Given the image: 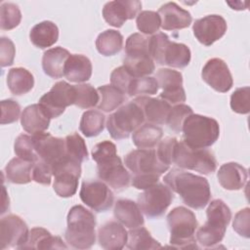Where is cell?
<instances>
[{
    "instance_id": "obj_1",
    "label": "cell",
    "mask_w": 250,
    "mask_h": 250,
    "mask_svg": "<svg viewBox=\"0 0 250 250\" xmlns=\"http://www.w3.org/2000/svg\"><path fill=\"white\" fill-rule=\"evenodd\" d=\"M163 180L170 189L178 193L184 203L192 209H202L210 201V185L204 177L174 168Z\"/></svg>"
},
{
    "instance_id": "obj_2",
    "label": "cell",
    "mask_w": 250,
    "mask_h": 250,
    "mask_svg": "<svg viewBox=\"0 0 250 250\" xmlns=\"http://www.w3.org/2000/svg\"><path fill=\"white\" fill-rule=\"evenodd\" d=\"M92 158L97 163V174L115 191H122L130 186L131 176L117 155L116 146L110 141L97 144L92 149Z\"/></svg>"
},
{
    "instance_id": "obj_3",
    "label": "cell",
    "mask_w": 250,
    "mask_h": 250,
    "mask_svg": "<svg viewBox=\"0 0 250 250\" xmlns=\"http://www.w3.org/2000/svg\"><path fill=\"white\" fill-rule=\"evenodd\" d=\"M66 242L76 249H89L96 242V218L82 205H74L67 214Z\"/></svg>"
},
{
    "instance_id": "obj_4",
    "label": "cell",
    "mask_w": 250,
    "mask_h": 250,
    "mask_svg": "<svg viewBox=\"0 0 250 250\" xmlns=\"http://www.w3.org/2000/svg\"><path fill=\"white\" fill-rule=\"evenodd\" d=\"M206 216V223L197 229L195 234L198 243L209 248L223 240L227 227L231 220V211L223 200L214 199L207 207Z\"/></svg>"
},
{
    "instance_id": "obj_5",
    "label": "cell",
    "mask_w": 250,
    "mask_h": 250,
    "mask_svg": "<svg viewBox=\"0 0 250 250\" xmlns=\"http://www.w3.org/2000/svg\"><path fill=\"white\" fill-rule=\"evenodd\" d=\"M170 230V244L176 248H198L195 241V230L198 227L196 217L189 209L179 206L167 215Z\"/></svg>"
},
{
    "instance_id": "obj_6",
    "label": "cell",
    "mask_w": 250,
    "mask_h": 250,
    "mask_svg": "<svg viewBox=\"0 0 250 250\" xmlns=\"http://www.w3.org/2000/svg\"><path fill=\"white\" fill-rule=\"evenodd\" d=\"M150 55L158 64L176 68L186 67L191 59L189 48L177 42H171L164 32H157L149 38Z\"/></svg>"
},
{
    "instance_id": "obj_7",
    "label": "cell",
    "mask_w": 250,
    "mask_h": 250,
    "mask_svg": "<svg viewBox=\"0 0 250 250\" xmlns=\"http://www.w3.org/2000/svg\"><path fill=\"white\" fill-rule=\"evenodd\" d=\"M184 142L194 148H206L216 143L220 136V126L214 118L190 114L183 124Z\"/></svg>"
},
{
    "instance_id": "obj_8",
    "label": "cell",
    "mask_w": 250,
    "mask_h": 250,
    "mask_svg": "<svg viewBox=\"0 0 250 250\" xmlns=\"http://www.w3.org/2000/svg\"><path fill=\"white\" fill-rule=\"evenodd\" d=\"M145 122V116L140 105L132 101L118 107L106 121V128L114 140L127 139Z\"/></svg>"
},
{
    "instance_id": "obj_9",
    "label": "cell",
    "mask_w": 250,
    "mask_h": 250,
    "mask_svg": "<svg viewBox=\"0 0 250 250\" xmlns=\"http://www.w3.org/2000/svg\"><path fill=\"white\" fill-rule=\"evenodd\" d=\"M173 163L182 169L196 171L204 175L212 174L217 169V161L211 150L191 147L184 141L178 142L175 146Z\"/></svg>"
},
{
    "instance_id": "obj_10",
    "label": "cell",
    "mask_w": 250,
    "mask_h": 250,
    "mask_svg": "<svg viewBox=\"0 0 250 250\" xmlns=\"http://www.w3.org/2000/svg\"><path fill=\"white\" fill-rule=\"evenodd\" d=\"M174 199V193L168 186L157 183L138 196L141 211L149 219L161 217Z\"/></svg>"
},
{
    "instance_id": "obj_11",
    "label": "cell",
    "mask_w": 250,
    "mask_h": 250,
    "mask_svg": "<svg viewBox=\"0 0 250 250\" xmlns=\"http://www.w3.org/2000/svg\"><path fill=\"white\" fill-rule=\"evenodd\" d=\"M125 166L133 176H158L169 169L162 163L153 148H139L130 151L124 157Z\"/></svg>"
},
{
    "instance_id": "obj_12",
    "label": "cell",
    "mask_w": 250,
    "mask_h": 250,
    "mask_svg": "<svg viewBox=\"0 0 250 250\" xmlns=\"http://www.w3.org/2000/svg\"><path fill=\"white\" fill-rule=\"evenodd\" d=\"M55 177L53 188L61 197H71L78 188V180L81 176V163L64 157L61 162L52 167Z\"/></svg>"
},
{
    "instance_id": "obj_13",
    "label": "cell",
    "mask_w": 250,
    "mask_h": 250,
    "mask_svg": "<svg viewBox=\"0 0 250 250\" xmlns=\"http://www.w3.org/2000/svg\"><path fill=\"white\" fill-rule=\"evenodd\" d=\"M74 85L65 81H59L40 98L38 104L50 118H57L63 113L67 106L74 104Z\"/></svg>"
},
{
    "instance_id": "obj_14",
    "label": "cell",
    "mask_w": 250,
    "mask_h": 250,
    "mask_svg": "<svg viewBox=\"0 0 250 250\" xmlns=\"http://www.w3.org/2000/svg\"><path fill=\"white\" fill-rule=\"evenodd\" d=\"M80 199L95 212L108 210L114 201V195L109 187L103 181H84L81 185Z\"/></svg>"
},
{
    "instance_id": "obj_15",
    "label": "cell",
    "mask_w": 250,
    "mask_h": 250,
    "mask_svg": "<svg viewBox=\"0 0 250 250\" xmlns=\"http://www.w3.org/2000/svg\"><path fill=\"white\" fill-rule=\"evenodd\" d=\"M29 229L26 223L18 215L9 214L0 221V249L21 247L27 241Z\"/></svg>"
},
{
    "instance_id": "obj_16",
    "label": "cell",
    "mask_w": 250,
    "mask_h": 250,
    "mask_svg": "<svg viewBox=\"0 0 250 250\" xmlns=\"http://www.w3.org/2000/svg\"><path fill=\"white\" fill-rule=\"evenodd\" d=\"M158 87L163 91L160 99L169 104H178L186 102V92L183 87V75L180 71L171 68H160L155 74Z\"/></svg>"
},
{
    "instance_id": "obj_17",
    "label": "cell",
    "mask_w": 250,
    "mask_h": 250,
    "mask_svg": "<svg viewBox=\"0 0 250 250\" xmlns=\"http://www.w3.org/2000/svg\"><path fill=\"white\" fill-rule=\"evenodd\" d=\"M32 139L39 159L48 163L51 168L66 157L64 139L44 132L32 135Z\"/></svg>"
},
{
    "instance_id": "obj_18",
    "label": "cell",
    "mask_w": 250,
    "mask_h": 250,
    "mask_svg": "<svg viewBox=\"0 0 250 250\" xmlns=\"http://www.w3.org/2000/svg\"><path fill=\"white\" fill-rule=\"evenodd\" d=\"M228 28L226 20L220 15H208L194 21L192 31L195 38L204 46H211L221 39Z\"/></svg>"
},
{
    "instance_id": "obj_19",
    "label": "cell",
    "mask_w": 250,
    "mask_h": 250,
    "mask_svg": "<svg viewBox=\"0 0 250 250\" xmlns=\"http://www.w3.org/2000/svg\"><path fill=\"white\" fill-rule=\"evenodd\" d=\"M202 79L215 91L226 93L233 85L231 73L227 63L219 58L207 61L201 71Z\"/></svg>"
},
{
    "instance_id": "obj_20",
    "label": "cell",
    "mask_w": 250,
    "mask_h": 250,
    "mask_svg": "<svg viewBox=\"0 0 250 250\" xmlns=\"http://www.w3.org/2000/svg\"><path fill=\"white\" fill-rule=\"evenodd\" d=\"M142 9V2L138 0L109 1L103 8L104 21L114 27H121L126 21L136 18Z\"/></svg>"
},
{
    "instance_id": "obj_21",
    "label": "cell",
    "mask_w": 250,
    "mask_h": 250,
    "mask_svg": "<svg viewBox=\"0 0 250 250\" xmlns=\"http://www.w3.org/2000/svg\"><path fill=\"white\" fill-rule=\"evenodd\" d=\"M161 20V27L164 30H179L188 27L192 21L190 13L175 2H168L162 5L158 10Z\"/></svg>"
},
{
    "instance_id": "obj_22",
    "label": "cell",
    "mask_w": 250,
    "mask_h": 250,
    "mask_svg": "<svg viewBox=\"0 0 250 250\" xmlns=\"http://www.w3.org/2000/svg\"><path fill=\"white\" fill-rule=\"evenodd\" d=\"M128 240V232L124 226L116 221H109L98 229V241L106 250H120Z\"/></svg>"
},
{
    "instance_id": "obj_23",
    "label": "cell",
    "mask_w": 250,
    "mask_h": 250,
    "mask_svg": "<svg viewBox=\"0 0 250 250\" xmlns=\"http://www.w3.org/2000/svg\"><path fill=\"white\" fill-rule=\"evenodd\" d=\"M133 101L142 108L145 120L147 121V123L154 125L166 124V120L171 109V105L168 102L162 99L150 98L148 96L137 97Z\"/></svg>"
},
{
    "instance_id": "obj_24",
    "label": "cell",
    "mask_w": 250,
    "mask_h": 250,
    "mask_svg": "<svg viewBox=\"0 0 250 250\" xmlns=\"http://www.w3.org/2000/svg\"><path fill=\"white\" fill-rule=\"evenodd\" d=\"M247 170L236 162L223 164L217 173L219 184L229 190L241 189L247 182Z\"/></svg>"
},
{
    "instance_id": "obj_25",
    "label": "cell",
    "mask_w": 250,
    "mask_h": 250,
    "mask_svg": "<svg viewBox=\"0 0 250 250\" xmlns=\"http://www.w3.org/2000/svg\"><path fill=\"white\" fill-rule=\"evenodd\" d=\"M113 214L115 219L128 229L142 227L145 223L138 203L130 199H118L115 202Z\"/></svg>"
},
{
    "instance_id": "obj_26",
    "label": "cell",
    "mask_w": 250,
    "mask_h": 250,
    "mask_svg": "<svg viewBox=\"0 0 250 250\" xmlns=\"http://www.w3.org/2000/svg\"><path fill=\"white\" fill-rule=\"evenodd\" d=\"M51 118L46 114L39 104L26 106L21 116L23 130L31 135L42 133L49 128Z\"/></svg>"
},
{
    "instance_id": "obj_27",
    "label": "cell",
    "mask_w": 250,
    "mask_h": 250,
    "mask_svg": "<svg viewBox=\"0 0 250 250\" xmlns=\"http://www.w3.org/2000/svg\"><path fill=\"white\" fill-rule=\"evenodd\" d=\"M69 56V52L62 47H55L45 51L42 58L44 73L55 79L64 76V65Z\"/></svg>"
},
{
    "instance_id": "obj_28",
    "label": "cell",
    "mask_w": 250,
    "mask_h": 250,
    "mask_svg": "<svg viewBox=\"0 0 250 250\" xmlns=\"http://www.w3.org/2000/svg\"><path fill=\"white\" fill-rule=\"evenodd\" d=\"M92 62L84 55L73 54L67 59L64 65V76L70 82L82 83L91 78Z\"/></svg>"
},
{
    "instance_id": "obj_29",
    "label": "cell",
    "mask_w": 250,
    "mask_h": 250,
    "mask_svg": "<svg viewBox=\"0 0 250 250\" xmlns=\"http://www.w3.org/2000/svg\"><path fill=\"white\" fill-rule=\"evenodd\" d=\"M60 236H54L44 228H33L29 230L27 241L21 249H66Z\"/></svg>"
},
{
    "instance_id": "obj_30",
    "label": "cell",
    "mask_w": 250,
    "mask_h": 250,
    "mask_svg": "<svg viewBox=\"0 0 250 250\" xmlns=\"http://www.w3.org/2000/svg\"><path fill=\"white\" fill-rule=\"evenodd\" d=\"M149 38L142 33L131 34L126 40L123 62H140L152 59L149 49Z\"/></svg>"
},
{
    "instance_id": "obj_31",
    "label": "cell",
    "mask_w": 250,
    "mask_h": 250,
    "mask_svg": "<svg viewBox=\"0 0 250 250\" xmlns=\"http://www.w3.org/2000/svg\"><path fill=\"white\" fill-rule=\"evenodd\" d=\"M29 39L37 48L45 49L51 47L59 39V28L53 21H43L31 28Z\"/></svg>"
},
{
    "instance_id": "obj_32",
    "label": "cell",
    "mask_w": 250,
    "mask_h": 250,
    "mask_svg": "<svg viewBox=\"0 0 250 250\" xmlns=\"http://www.w3.org/2000/svg\"><path fill=\"white\" fill-rule=\"evenodd\" d=\"M7 85L13 95L21 96L31 91L34 86V77L26 68L14 67L7 74Z\"/></svg>"
},
{
    "instance_id": "obj_33",
    "label": "cell",
    "mask_w": 250,
    "mask_h": 250,
    "mask_svg": "<svg viewBox=\"0 0 250 250\" xmlns=\"http://www.w3.org/2000/svg\"><path fill=\"white\" fill-rule=\"evenodd\" d=\"M33 163L20 157L11 159L5 167L7 180L12 184H28L32 181Z\"/></svg>"
},
{
    "instance_id": "obj_34",
    "label": "cell",
    "mask_w": 250,
    "mask_h": 250,
    "mask_svg": "<svg viewBox=\"0 0 250 250\" xmlns=\"http://www.w3.org/2000/svg\"><path fill=\"white\" fill-rule=\"evenodd\" d=\"M163 131L161 127L146 123L133 132L132 141L139 148H153L161 141Z\"/></svg>"
},
{
    "instance_id": "obj_35",
    "label": "cell",
    "mask_w": 250,
    "mask_h": 250,
    "mask_svg": "<svg viewBox=\"0 0 250 250\" xmlns=\"http://www.w3.org/2000/svg\"><path fill=\"white\" fill-rule=\"evenodd\" d=\"M123 47L122 34L114 29H106L100 33L96 39V48L98 52L104 56H114L118 54Z\"/></svg>"
},
{
    "instance_id": "obj_36",
    "label": "cell",
    "mask_w": 250,
    "mask_h": 250,
    "mask_svg": "<svg viewBox=\"0 0 250 250\" xmlns=\"http://www.w3.org/2000/svg\"><path fill=\"white\" fill-rule=\"evenodd\" d=\"M97 90L100 95L98 108L104 112L117 109L126 100L125 94L111 84L100 86Z\"/></svg>"
},
{
    "instance_id": "obj_37",
    "label": "cell",
    "mask_w": 250,
    "mask_h": 250,
    "mask_svg": "<svg viewBox=\"0 0 250 250\" xmlns=\"http://www.w3.org/2000/svg\"><path fill=\"white\" fill-rule=\"evenodd\" d=\"M126 246L131 250H146L157 249L161 247V244L155 240L150 232L142 227L131 229L128 232V240Z\"/></svg>"
},
{
    "instance_id": "obj_38",
    "label": "cell",
    "mask_w": 250,
    "mask_h": 250,
    "mask_svg": "<svg viewBox=\"0 0 250 250\" xmlns=\"http://www.w3.org/2000/svg\"><path fill=\"white\" fill-rule=\"evenodd\" d=\"M105 116L102 111L90 109L82 114L79 129L84 136L96 137L103 132L104 128Z\"/></svg>"
},
{
    "instance_id": "obj_39",
    "label": "cell",
    "mask_w": 250,
    "mask_h": 250,
    "mask_svg": "<svg viewBox=\"0 0 250 250\" xmlns=\"http://www.w3.org/2000/svg\"><path fill=\"white\" fill-rule=\"evenodd\" d=\"M65 154L68 158L79 163L88 159V150L84 139L76 132L67 135L64 139Z\"/></svg>"
},
{
    "instance_id": "obj_40",
    "label": "cell",
    "mask_w": 250,
    "mask_h": 250,
    "mask_svg": "<svg viewBox=\"0 0 250 250\" xmlns=\"http://www.w3.org/2000/svg\"><path fill=\"white\" fill-rule=\"evenodd\" d=\"M75 101L74 104L80 108H91L98 105L100 102V95L98 90L91 84L83 83L74 85Z\"/></svg>"
},
{
    "instance_id": "obj_41",
    "label": "cell",
    "mask_w": 250,
    "mask_h": 250,
    "mask_svg": "<svg viewBox=\"0 0 250 250\" xmlns=\"http://www.w3.org/2000/svg\"><path fill=\"white\" fill-rule=\"evenodd\" d=\"M14 150L18 157L25 161L34 163L39 160L38 154L35 150L32 136L26 134H21L20 136H18V138L15 141Z\"/></svg>"
},
{
    "instance_id": "obj_42",
    "label": "cell",
    "mask_w": 250,
    "mask_h": 250,
    "mask_svg": "<svg viewBox=\"0 0 250 250\" xmlns=\"http://www.w3.org/2000/svg\"><path fill=\"white\" fill-rule=\"evenodd\" d=\"M21 21V13L18 5L4 2L0 7V27L3 30H11L17 27Z\"/></svg>"
},
{
    "instance_id": "obj_43",
    "label": "cell",
    "mask_w": 250,
    "mask_h": 250,
    "mask_svg": "<svg viewBox=\"0 0 250 250\" xmlns=\"http://www.w3.org/2000/svg\"><path fill=\"white\" fill-rule=\"evenodd\" d=\"M159 87L155 77L145 76L134 78L128 90V96H146V95H154L157 93Z\"/></svg>"
},
{
    "instance_id": "obj_44",
    "label": "cell",
    "mask_w": 250,
    "mask_h": 250,
    "mask_svg": "<svg viewBox=\"0 0 250 250\" xmlns=\"http://www.w3.org/2000/svg\"><path fill=\"white\" fill-rule=\"evenodd\" d=\"M138 29L146 34H153L158 31L161 26V20L157 12L154 11H142L136 20Z\"/></svg>"
},
{
    "instance_id": "obj_45",
    "label": "cell",
    "mask_w": 250,
    "mask_h": 250,
    "mask_svg": "<svg viewBox=\"0 0 250 250\" xmlns=\"http://www.w3.org/2000/svg\"><path fill=\"white\" fill-rule=\"evenodd\" d=\"M192 113V108L190 106L184 104H178L171 107L166 120V124L174 132L180 133L182 132L184 121Z\"/></svg>"
},
{
    "instance_id": "obj_46",
    "label": "cell",
    "mask_w": 250,
    "mask_h": 250,
    "mask_svg": "<svg viewBox=\"0 0 250 250\" xmlns=\"http://www.w3.org/2000/svg\"><path fill=\"white\" fill-rule=\"evenodd\" d=\"M231 109L240 114H247L250 110V88L248 86L237 88L230 96Z\"/></svg>"
},
{
    "instance_id": "obj_47",
    "label": "cell",
    "mask_w": 250,
    "mask_h": 250,
    "mask_svg": "<svg viewBox=\"0 0 250 250\" xmlns=\"http://www.w3.org/2000/svg\"><path fill=\"white\" fill-rule=\"evenodd\" d=\"M134 78L135 77L128 71V69L124 65L114 68L110 74L111 85L118 88L124 94H128V90Z\"/></svg>"
},
{
    "instance_id": "obj_48",
    "label": "cell",
    "mask_w": 250,
    "mask_h": 250,
    "mask_svg": "<svg viewBox=\"0 0 250 250\" xmlns=\"http://www.w3.org/2000/svg\"><path fill=\"white\" fill-rule=\"evenodd\" d=\"M178 143V140L174 137H167L158 143L156 154L159 160L165 165L170 166L173 163L174 150Z\"/></svg>"
},
{
    "instance_id": "obj_49",
    "label": "cell",
    "mask_w": 250,
    "mask_h": 250,
    "mask_svg": "<svg viewBox=\"0 0 250 250\" xmlns=\"http://www.w3.org/2000/svg\"><path fill=\"white\" fill-rule=\"evenodd\" d=\"M21 114L20 104L11 99L1 102V124H11L16 122Z\"/></svg>"
},
{
    "instance_id": "obj_50",
    "label": "cell",
    "mask_w": 250,
    "mask_h": 250,
    "mask_svg": "<svg viewBox=\"0 0 250 250\" xmlns=\"http://www.w3.org/2000/svg\"><path fill=\"white\" fill-rule=\"evenodd\" d=\"M232 228L240 236L250 237V209L248 207L239 210L235 214Z\"/></svg>"
},
{
    "instance_id": "obj_51",
    "label": "cell",
    "mask_w": 250,
    "mask_h": 250,
    "mask_svg": "<svg viewBox=\"0 0 250 250\" xmlns=\"http://www.w3.org/2000/svg\"><path fill=\"white\" fill-rule=\"evenodd\" d=\"M53 176L51 166L43 160H38L33 163L32 180L41 185H50Z\"/></svg>"
},
{
    "instance_id": "obj_52",
    "label": "cell",
    "mask_w": 250,
    "mask_h": 250,
    "mask_svg": "<svg viewBox=\"0 0 250 250\" xmlns=\"http://www.w3.org/2000/svg\"><path fill=\"white\" fill-rule=\"evenodd\" d=\"M16 55V48L13 41L7 37L0 39V63L2 67L12 65Z\"/></svg>"
}]
</instances>
